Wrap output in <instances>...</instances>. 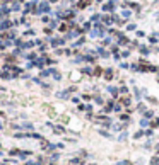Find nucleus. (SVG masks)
Listing matches in <instances>:
<instances>
[{"mask_svg": "<svg viewBox=\"0 0 159 165\" xmlns=\"http://www.w3.org/2000/svg\"><path fill=\"white\" fill-rule=\"evenodd\" d=\"M108 90H110V92H111V94H113V95H115V97H116V95H118V89H115V87H110V89H108Z\"/></svg>", "mask_w": 159, "mask_h": 165, "instance_id": "1", "label": "nucleus"}, {"mask_svg": "<svg viewBox=\"0 0 159 165\" xmlns=\"http://www.w3.org/2000/svg\"><path fill=\"white\" fill-rule=\"evenodd\" d=\"M104 75H106V78L110 80V78H111V75H113V71H111V70H106V73H104Z\"/></svg>", "mask_w": 159, "mask_h": 165, "instance_id": "2", "label": "nucleus"}, {"mask_svg": "<svg viewBox=\"0 0 159 165\" xmlns=\"http://www.w3.org/2000/svg\"><path fill=\"white\" fill-rule=\"evenodd\" d=\"M67 94H69V92H60V94H58V97H62V99H67V97H69Z\"/></svg>", "mask_w": 159, "mask_h": 165, "instance_id": "3", "label": "nucleus"}, {"mask_svg": "<svg viewBox=\"0 0 159 165\" xmlns=\"http://www.w3.org/2000/svg\"><path fill=\"white\" fill-rule=\"evenodd\" d=\"M151 164H152V165H158L159 164V158H158V157H154V158L151 160Z\"/></svg>", "mask_w": 159, "mask_h": 165, "instance_id": "4", "label": "nucleus"}, {"mask_svg": "<svg viewBox=\"0 0 159 165\" xmlns=\"http://www.w3.org/2000/svg\"><path fill=\"white\" fill-rule=\"evenodd\" d=\"M147 124H149V121H147V119H145V118H144V119H142V121H140V126H147Z\"/></svg>", "mask_w": 159, "mask_h": 165, "instance_id": "5", "label": "nucleus"}, {"mask_svg": "<svg viewBox=\"0 0 159 165\" xmlns=\"http://www.w3.org/2000/svg\"><path fill=\"white\" fill-rule=\"evenodd\" d=\"M113 109H115V111H121V106H120V104H115V107H113Z\"/></svg>", "mask_w": 159, "mask_h": 165, "instance_id": "6", "label": "nucleus"}, {"mask_svg": "<svg viewBox=\"0 0 159 165\" xmlns=\"http://www.w3.org/2000/svg\"><path fill=\"white\" fill-rule=\"evenodd\" d=\"M118 165H130V164H128V162H120Z\"/></svg>", "mask_w": 159, "mask_h": 165, "instance_id": "7", "label": "nucleus"}, {"mask_svg": "<svg viewBox=\"0 0 159 165\" xmlns=\"http://www.w3.org/2000/svg\"><path fill=\"white\" fill-rule=\"evenodd\" d=\"M158 152H159V143H158Z\"/></svg>", "mask_w": 159, "mask_h": 165, "instance_id": "8", "label": "nucleus"}, {"mask_svg": "<svg viewBox=\"0 0 159 165\" xmlns=\"http://www.w3.org/2000/svg\"><path fill=\"white\" fill-rule=\"evenodd\" d=\"M3 165H5V164H3Z\"/></svg>", "mask_w": 159, "mask_h": 165, "instance_id": "9", "label": "nucleus"}]
</instances>
